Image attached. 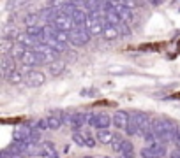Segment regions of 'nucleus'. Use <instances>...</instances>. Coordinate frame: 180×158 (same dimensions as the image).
Returning <instances> with one entry per match:
<instances>
[{
  "label": "nucleus",
  "instance_id": "f257e3e1",
  "mask_svg": "<svg viewBox=\"0 0 180 158\" xmlns=\"http://www.w3.org/2000/svg\"><path fill=\"white\" fill-rule=\"evenodd\" d=\"M69 34H71V44L72 46H78V48L88 44L90 39H92V35H90V32H88L86 27H76V28L71 30Z\"/></svg>",
  "mask_w": 180,
  "mask_h": 158
},
{
  "label": "nucleus",
  "instance_id": "f03ea898",
  "mask_svg": "<svg viewBox=\"0 0 180 158\" xmlns=\"http://www.w3.org/2000/svg\"><path fill=\"white\" fill-rule=\"evenodd\" d=\"M46 83V74L39 69H32V70L25 76V84L29 88H37V86H43Z\"/></svg>",
  "mask_w": 180,
  "mask_h": 158
},
{
  "label": "nucleus",
  "instance_id": "7ed1b4c3",
  "mask_svg": "<svg viewBox=\"0 0 180 158\" xmlns=\"http://www.w3.org/2000/svg\"><path fill=\"white\" fill-rule=\"evenodd\" d=\"M53 25H55L57 28H60V30H65V32H71V30L76 28V23H74V20H72V16L64 14V13H60V14L55 18Z\"/></svg>",
  "mask_w": 180,
  "mask_h": 158
},
{
  "label": "nucleus",
  "instance_id": "20e7f679",
  "mask_svg": "<svg viewBox=\"0 0 180 158\" xmlns=\"http://www.w3.org/2000/svg\"><path fill=\"white\" fill-rule=\"evenodd\" d=\"M129 114L127 111H122V109H118L113 113V125H115L117 130H120V132H125L127 130V123H129Z\"/></svg>",
  "mask_w": 180,
  "mask_h": 158
},
{
  "label": "nucleus",
  "instance_id": "39448f33",
  "mask_svg": "<svg viewBox=\"0 0 180 158\" xmlns=\"http://www.w3.org/2000/svg\"><path fill=\"white\" fill-rule=\"evenodd\" d=\"M85 125H88V113H72L71 125H69V127H71L74 132L83 130Z\"/></svg>",
  "mask_w": 180,
  "mask_h": 158
},
{
  "label": "nucleus",
  "instance_id": "423d86ee",
  "mask_svg": "<svg viewBox=\"0 0 180 158\" xmlns=\"http://www.w3.org/2000/svg\"><path fill=\"white\" fill-rule=\"evenodd\" d=\"M13 69H18L16 60H14V58H11L9 55H2V60H0V76H2L4 81H6L7 74L13 70Z\"/></svg>",
  "mask_w": 180,
  "mask_h": 158
},
{
  "label": "nucleus",
  "instance_id": "0eeeda50",
  "mask_svg": "<svg viewBox=\"0 0 180 158\" xmlns=\"http://www.w3.org/2000/svg\"><path fill=\"white\" fill-rule=\"evenodd\" d=\"M39 156L41 158H58V149H57V146H55V142H51V141H43V142H41Z\"/></svg>",
  "mask_w": 180,
  "mask_h": 158
},
{
  "label": "nucleus",
  "instance_id": "6e6552de",
  "mask_svg": "<svg viewBox=\"0 0 180 158\" xmlns=\"http://www.w3.org/2000/svg\"><path fill=\"white\" fill-rule=\"evenodd\" d=\"M111 7L117 11V14L120 16V20H122V21L131 23L132 20H134V14H132L131 7H127L125 4H111Z\"/></svg>",
  "mask_w": 180,
  "mask_h": 158
},
{
  "label": "nucleus",
  "instance_id": "1a4fd4ad",
  "mask_svg": "<svg viewBox=\"0 0 180 158\" xmlns=\"http://www.w3.org/2000/svg\"><path fill=\"white\" fill-rule=\"evenodd\" d=\"M125 134L129 137H134L140 134V113H131L129 114V123H127Z\"/></svg>",
  "mask_w": 180,
  "mask_h": 158
},
{
  "label": "nucleus",
  "instance_id": "9d476101",
  "mask_svg": "<svg viewBox=\"0 0 180 158\" xmlns=\"http://www.w3.org/2000/svg\"><path fill=\"white\" fill-rule=\"evenodd\" d=\"M2 39H11V41H16V37L20 35V30L16 28V25L13 21H7L2 25Z\"/></svg>",
  "mask_w": 180,
  "mask_h": 158
},
{
  "label": "nucleus",
  "instance_id": "9b49d317",
  "mask_svg": "<svg viewBox=\"0 0 180 158\" xmlns=\"http://www.w3.org/2000/svg\"><path fill=\"white\" fill-rule=\"evenodd\" d=\"M113 132L109 128H99L95 130V139H97V142L101 144V146H106V144H111V141H113Z\"/></svg>",
  "mask_w": 180,
  "mask_h": 158
},
{
  "label": "nucleus",
  "instance_id": "f8f14e48",
  "mask_svg": "<svg viewBox=\"0 0 180 158\" xmlns=\"http://www.w3.org/2000/svg\"><path fill=\"white\" fill-rule=\"evenodd\" d=\"M67 69V62L65 60H55V62H51V63H48V74H51V76H60V74H64V70Z\"/></svg>",
  "mask_w": 180,
  "mask_h": 158
},
{
  "label": "nucleus",
  "instance_id": "ddd939ff",
  "mask_svg": "<svg viewBox=\"0 0 180 158\" xmlns=\"http://www.w3.org/2000/svg\"><path fill=\"white\" fill-rule=\"evenodd\" d=\"M21 63L29 65V67H32V69H37V65H41V60H39V56H37L32 49H27V53H25L23 58H21Z\"/></svg>",
  "mask_w": 180,
  "mask_h": 158
},
{
  "label": "nucleus",
  "instance_id": "4468645a",
  "mask_svg": "<svg viewBox=\"0 0 180 158\" xmlns=\"http://www.w3.org/2000/svg\"><path fill=\"white\" fill-rule=\"evenodd\" d=\"M48 120V125H50V130H58L62 125H64V120H62V111H57V113H51L50 116H46Z\"/></svg>",
  "mask_w": 180,
  "mask_h": 158
},
{
  "label": "nucleus",
  "instance_id": "2eb2a0df",
  "mask_svg": "<svg viewBox=\"0 0 180 158\" xmlns=\"http://www.w3.org/2000/svg\"><path fill=\"white\" fill-rule=\"evenodd\" d=\"M6 81H7L9 84L16 86V84H21L23 81H25V76H23V72L20 70V67H18V69H13V70L9 72L7 77H6Z\"/></svg>",
  "mask_w": 180,
  "mask_h": 158
},
{
  "label": "nucleus",
  "instance_id": "dca6fc26",
  "mask_svg": "<svg viewBox=\"0 0 180 158\" xmlns=\"http://www.w3.org/2000/svg\"><path fill=\"white\" fill-rule=\"evenodd\" d=\"M111 121H113V118L109 114H106V113H97V120H95V130L99 128H109V125H111Z\"/></svg>",
  "mask_w": 180,
  "mask_h": 158
},
{
  "label": "nucleus",
  "instance_id": "f3484780",
  "mask_svg": "<svg viewBox=\"0 0 180 158\" xmlns=\"http://www.w3.org/2000/svg\"><path fill=\"white\" fill-rule=\"evenodd\" d=\"M102 37H104L106 41H115V39L120 37V30H118V27H115V25H106V27H104V32H102Z\"/></svg>",
  "mask_w": 180,
  "mask_h": 158
},
{
  "label": "nucleus",
  "instance_id": "a211bd4d",
  "mask_svg": "<svg viewBox=\"0 0 180 158\" xmlns=\"http://www.w3.org/2000/svg\"><path fill=\"white\" fill-rule=\"evenodd\" d=\"M16 42H18V44H23L27 49H32V48L37 44V41H34V39H32L27 32H20V35L16 37Z\"/></svg>",
  "mask_w": 180,
  "mask_h": 158
},
{
  "label": "nucleus",
  "instance_id": "6ab92c4d",
  "mask_svg": "<svg viewBox=\"0 0 180 158\" xmlns=\"http://www.w3.org/2000/svg\"><path fill=\"white\" fill-rule=\"evenodd\" d=\"M30 0H7V2H6V9H7V11H11V13H13V11H23V9L27 7V4H29Z\"/></svg>",
  "mask_w": 180,
  "mask_h": 158
},
{
  "label": "nucleus",
  "instance_id": "aec40b11",
  "mask_svg": "<svg viewBox=\"0 0 180 158\" xmlns=\"http://www.w3.org/2000/svg\"><path fill=\"white\" fill-rule=\"evenodd\" d=\"M23 21L27 25V28L29 27H39L41 25V14L39 13H29V14L23 16Z\"/></svg>",
  "mask_w": 180,
  "mask_h": 158
},
{
  "label": "nucleus",
  "instance_id": "412c9836",
  "mask_svg": "<svg viewBox=\"0 0 180 158\" xmlns=\"http://www.w3.org/2000/svg\"><path fill=\"white\" fill-rule=\"evenodd\" d=\"M124 141H125V139H124L120 134H115V135H113V141H111V144H109L111 151H113V153H117V155H118V153H122Z\"/></svg>",
  "mask_w": 180,
  "mask_h": 158
},
{
  "label": "nucleus",
  "instance_id": "4be33fe9",
  "mask_svg": "<svg viewBox=\"0 0 180 158\" xmlns=\"http://www.w3.org/2000/svg\"><path fill=\"white\" fill-rule=\"evenodd\" d=\"M25 53H27V48H25L23 44L14 42L13 49H11V53H9V56H11V58H14V60H20V62H21V58H23V55H25Z\"/></svg>",
  "mask_w": 180,
  "mask_h": 158
},
{
  "label": "nucleus",
  "instance_id": "5701e85b",
  "mask_svg": "<svg viewBox=\"0 0 180 158\" xmlns=\"http://www.w3.org/2000/svg\"><path fill=\"white\" fill-rule=\"evenodd\" d=\"M72 142L76 146L86 148V130H79V132H72Z\"/></svg>",
  "mask_w": 180,
  "mask_h": 158
},
{
  "label": "nucleus",
  "instance_id": "b1692460",
  "mask_svg": "<svg viewBox=\"0 0 180 158\" xmlns=\"http://www.w3.org/2000/svg\"><path fill=\"white\" fill-rule=\"evenodd\" d=\"M152 153H154V158H163L166 156V142H161L157 141L155 144H152Z\"/></svg>",
  "mask_w": 180,
  "mask_h": 158
},
{
  "label": "nucleus",
  "instance_id": "393cba45",
  "mask_svg": "<svg viewBox=\"0 0 180 158\" xmlns=\"http://www.w3.org/2000/svg\"><path fill=\"white\" fill-rule=\"evenodd\" d=\"M108 74H115V76H124V74H131L129 67H122V65H113V67H108Z\"/></svg>",
  "mask_w": 180,
  "mask_h": 158
},
{
  "label": "nucleus",
  "instance_id": "a878e982",
  "mask_svg": "<svg viewBox=\"0 0 180 158\" xmlns=\"http://www.w3.org/2000/svg\"><path fill=\"white\" fill-rule=\"evenodd\" d=\"M16 41H11V39H2L0 41V53L2 55H9L11 49H13V46H14Z\"/></svg>",
  "mask_w": 180,
  "mask_h": 158
},
{
  "label": "nucleus",
  "instance_id": "bb28decb",
  "mask_svg": "<svg viewBox=\"0 0 180 158\" xmlns=\"http://www.w3.org/2000/svg\"><path fill=\"white\" fill-rule=\"evenodd\" d=\"M41 135H43V130H39V128H32V132H30V137H29V141L27 142L29 144H39V141H41Z\"/></svg>",
  "mask_w": 180,
  "mask_h": 158
},
{
  "label": "nucleus",
  "instance_id": "cd10ccee",
  "mask_svg": "<svg viewBox=\"0 0 180 158\" xmlns=\"http://www.w3.org/2000/svg\"><path fill=\"white\" fill-rule=\"evenodd\" d=\"M122 153L129 155V156H134V146L131 141H124V148H122Z\"/></svg>",
  "mask_w": 180,
  "mask_h": 158
},
{
  "label": "nucleus",
  "instance_id": "c85d7f7f",
  "mask_svg": "<svg viewBox=\"0 0 180 158\" xmlns=\"http://www.w3.org/2000/svg\"><path fill=\"white\" fill-rule=\"evenodd\" d=\"M36 128H39V130H50V125H48V120L46 118H41V120H37L36 121V125H34Z\"/></svg>",
  "mask_w": 180,
  "mask_h": 158
},
{
  "label": "nucleus",
  "instance_id": "c756f323",
  "mask_svg": "<svg viewBox=\"0 0 180 158\" xmlns=\"http://www.w3.org/2000/svg\"><path fill=\"white\" fill-rule=\"evenodd\" d=\"M140 156H141V158H154V153H152V148H150V146H145V148H141V151H140Z\"/></svg>",
  "mask_w": 180,
  "mask_h": 158
},
{
  "label": "nucleus",
  "instance_id": "7c9ffc66",
  "mask_svg": "<svg viewBox=\"0 0 180 158\" xmlns=\"http://www.w3.org/2000/svg\"><path fill=\"white\" fill-rule=\"evenodd\" d=\"M118 30H120V35H131V27L125 21H122L118 25Z\"/></svg>",
  "mask_w": 180,
  "mask_h": 158
},
{
  "label": "nucleus",
  "instance_id": "2f4dec72",
  "mask_svg": "<svg viewBox=\"0 0 180 158\" xmlns=\"http://www.w3.org/2000/svg\"><path fill=\"white\" fill-rule=\"evenodd\" d=\"M95 146H97V139L92 137L88 132H86V148H90V149H92V148H95Z\"/></svg>",
  "mask_w": 180,
  "mask_h": 158
},
{
  "label": "nucleus",
  "instance_id": "473e14b6",
  "mask_svg": "<svg viewBox=\"0 0 180 158\" xmlns=\"http://www.w3.org/2000/svg\"><path fill=\"white\" fill-rule=\"evenodd\" d=\"M79 93H81V97H95V95H97V90H94V88H85V90H81Z\"/></svg>",
  "mask_w": 180,
  "mask_h": 158
},
{
  "label": "nucleus",
  "instance_id": "72a5a7b5",
  "mask_svg": "<svg viewBox=\"0 0 180 158\" xmlns=\"http://www.w3.org/2000/svg\"><path fill=\"white\" fill-rule=\"evenodd\" d=\"M50 2L51 7H62V5H65L67 2H71V0H48Z\"/></svg>",
  "mask_w": 180,
  "mask_h": 158
},
{
  "label": "nucleus",
  "instance_id": "f704fd0d",
  "mask_svg": "<svg viewBox=\"0 0 180 158\" xmlns=\"http://www.w3.org/2000/svg\"><path fill=\"white\" fill-rule=\"evenodd\" d=\"M95 120H97V113H88V127H95Z\"/></svg>",
  "mask_w": 180,
  "mask_h": 158
},
{
  "label": "nucleus",
  "instance_id": "c9c22d12",
  "mask_svg": "<svg viewBox=\"0 0 180 158\" xmlns=\"http://www.w3.org/2000/svg\"><path fill=\"white\" fill-rule=\"evenodd\" d=\"M124 4H125V5H127V7H136L138 5V0H124Z\"/></svg>",
  "mask_w": 180,
  "mask_h": 158
},
{
  "label": "nucleus",
  "instance_id": "e433bc0d",
  "mask_svg": "<svg viewBox=\"0 0 180 158\" xmlns=\"http://www.w3.org/2000/svg\"><path fill=\"white\" fill-rule=\"evenodd\" d=\"M170 158H180V148H175V149L170 153Z\"/></svg>",
  "mask_w": 180,
  "mask_h": 158
},
{
  "label": "nucleus",
  "instance_id": "4c0bfd02",
  "mask_svg": "<svg viewBox=\"0 0 180 158\" xmlns=\"http://www.w3.org/2000/svg\"><path fill=\"white\" fill-rule=\"evenodd\" d=\"M164 2H166V0H148V4H150V5H163Z\"/></svg>",
  "mask_w": 180,
  "mask_h": 158
},
{
  "label": "nucleus",
  "instance_id": "58836bf2",
  "mask_svg": "<svg viewBox=\"0 0 180 158\" xmlns=\"http://www.w3.org/2000/svg\"><path fill=\"white\" fill-rule=\"evenodd\" d=\"M67 55H69V60H71V62H74V60L78 58V55H76L74 51H67Z\"/></svg>",
  "mask_w": 180,
  "mask_h": 158
},
{
  "label": "nucleus",
  "instance_id": "ea45409f",
  "mask_svg": "<svg viewBox=\"0 0 180 158\" xmlns=\"http://www.w3.org/2000/svg\"><path fill=\"white\" fill-rule=\"evenodd\" d=\"M117 158H132V156H129V155H125V153H118V155H117Z\"/></svg>",
  "mask_w": 180,
  "mask_h": 158
},
{
  "label": "nucleus",
  "instance_id": "a19ab883",
  "mask_svg": "<svg viewBox=\"0 0 180 158\" xmlns=\"http://www.w3.org/2000/svg\"><path fill=\"white\" fill-rule=\"evenodd\" d=\"M81 158H95V156H90V155H86V156H81Z\"/></svg>",
  "mask_w": 180,
  "mask_h": 158
},
{
  "label": "nucleus",
  "instance_id": "79ce46f5",
  "mask_svg": "<svg viewBox=\"0 0 180 158\" xmlns=\"http://www.w3.org/2000/svg\"><path fill=\"white\" fill-rule=\"evenodd\" d=\"M102 158H111V156H102Z\"/></svg>",
  "mask_w": 180,
  "mask_h": 158
},
{
  "label": "nucleus",
  "instance_id": "37998d69",
  "mask_svg": "<svg viewBox=\"0 0 180 158\" xmlns=\"http://www.w3.org/2000/svg\"><path fill=\"white\" fill-rule=\"evenodd\" d=\"M39 158H41V156H39Z\"/></svg>",
  "mask_w": 180,
  "mask_h": 158
}]
</instances>
